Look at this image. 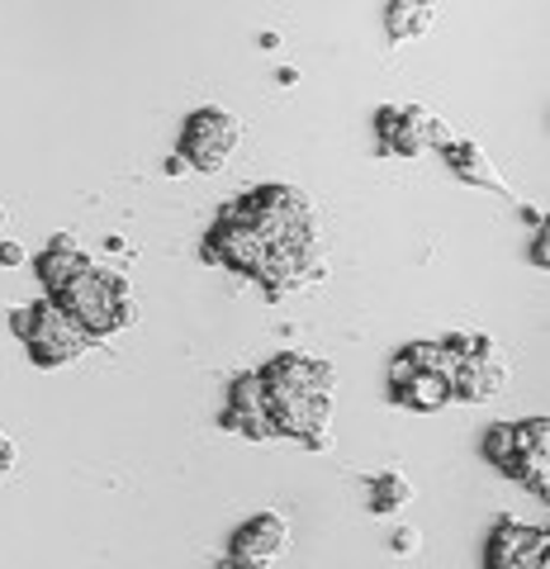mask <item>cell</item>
I'll use <instances>...</instances> for the list:
<instances>
[{
  "label": "cell",
  "instance_id": "484cf974",
  "mask_svg": "<svg viewBox=\"0 0 550 569\" xmlns=\"http://www.w3.org/2000/svg\"><path fill=\"white\" fill-rule=\"evenodd\" d=\"M219 569H252V565H238V560H223Z\"/></svg>",
  "mask_w": 550,
  "mask_h": 569
},
{
  "label": "cell",
  "instance_id": "e0dca14e",
  "mask_svg": "<svg viewBox=\"0 0 550 569\" xmlns=\"http://www.w3.org/2000/svg\"><path fill=\"white\" fill-rule=\"evenodd\" d=\"M413 503V485L403 475H376L370 479V508L376 512H399Z\"/></svg>",
  "mask_w": 550,
  "mask_h": 569
},
{
  "label": "cell",
  "instance_id": "d6986e66",
  "mask_svg": "<svg viewBox=\"0 0 550 569\" xmlns=\"http://www.w3.org/2000/svg\"><path fill=\"white\" fill-rule=\"evenodd\" d=\"M0 266H24V247L20 242H0Z\"/></svg>",
  "mask_w": 550,
  "mask_h": 569
},
{
  "label": "cell",
  "instance_id": "6da1fadb",
  "mask_svg": "<svg viewBox=\"0 0 550 569\" xmlns=\"http://www.w3.org/2000/svg\"><path fill=\"white\" fill-rule=\"evenodd\" d=\"M204 257L257 276L266 295L280 299L286 290L323 271L313 204L294 186L247 190L242 200H233L219 213L214 233L204 242Z\"/></svg>",
  "mask_w": 550,
  "mask_h": 569
},
{
  "label": "cell",
  "instance_id": "ac0fdd59",
  "mask_svg": "<svg viewBox=\"0 0 550 569\" xmlns=\"http://www.w3.org/2000/svg\"><path fill=\"white\" fill-rule=\"evenodd\" d=\"M484 456H489L499 470H508V460H512V422H499V427H493V432L484 437Z\"/></svg>",
  "mask_w": 550,
  "mask_h": 569
},
{
  "label": "cell",
  "instance_id": "3957f363",
  "mask_svg": "<svg viewBox=\"0 0 550 569\" xmlns=\"http://www.w3.org/2000/svg\"><path fill=\"white\" fill-rule=\"evenodd\" d=\"M24 342H29L33 366L58 370V366L77 361V356L91 347V332H86L72 313H62L58 305H52V299H43V305L29 309V332H24Z\"/></svg>",
  "mask_w": 550,
  "mask_h": 569
},
{
  "label": "cell",
  "instance_id": "9c48e42d",
  "mask_svg": "<svg viewBox=\"0 0 550 569\" xmlns=\"http://www.w3.org/2000/svg\"><path fill=\"white\" fill-rule=\"evenodd\" d=\"M266 418L271 437H313L332 427V395H266Z\"/></svg>",
  "mask_w": 550,
  "mask_h": 569
},
{
  "label": "cell",
  "instance_id": "44dd1931",
  "mask_svg": "<svg viewBox=\"0 0 550 569\" xmlns=\"http://www.w3.org/2000/svg\"><path fill=\"white\" fill-rule=\"evenodd\" d=\"M304 447H309V451H332V427H328V432L304 437Z\"/></svg>",
  "mask_w": 550,
  "mask_h": 569
},
{
  "label": "cell",
  "instance_id": "5b68a950",
  "mask_svg": "<svg viewBox=\"0 0 550 569\" xmlns=\"http://www.w3.org/2000/svg\"><path fill=\"white\" fill-rule=\"evenodd\" d=\"M451 129L432 114L428 104H399V110H380V148L413 157L422 148H447Z\"/></svg>",
  "mask_w": 550,
  "mask_h": 569
},
{
  "label": "cell",
  "instance_id": "52a82bcc",
  "mask_svg": "<svg viewBox=\"0 0 550 569\" xmlns=\"http://www.w3.org/2000/svg\"><path fill=\"white\" fill-rule=\"evenodd\" d=\"M484 565L489 569H550V537L541 527L503 518L499 527H493V537H489Z\"/></svg>",
  "mask_w": 550,
  "mask_h": 569
},
{
  "label": "cell",
  "instance_id": "7c38bea8",
  "mask_svg": "<svg viewBox=\"0 0 550 569\" xmlns=\"http://www.w3.org/2000/svg\"><path fill=\"white\" fill-rule=\"evenodd\" d=\"M503 389H508V366L499 356H460L451 370V399L479 403V399H499Z\"/></svg>",
  "mask_w": 550,
  "mask_h": 569
},
{
  "label": "cell",
  "instance_id": "2e32d148",
  "mask_svg": "<svg viewBox=\"0 0 550 569\" xmlns=\"http://www.w3.org/2000/svg\"><path fill=\"white\" fill-rule=\"evenodd\" d=\"M432 6H413V0H399V6H389V14H384V24H389V33H394L399 43H408V39H422V33L432 29Z\"/></svg>",
  "mask_w": 550,
  "mask_h": 569
},
{
  "label": "cell",
  "instance_id": "7402d4cb",
  "mask_svg": "<svg viewBox=\"0 0 550 569\" xmlns=\"http://www.w3.org/2000/svg\"><path fill=\"white\" fill-rule=\"evenodd\" d=\"M294 81H299L294 67H280V71H276V86H294Z\"/></svg>",
  "mask_w": 550,
  "mask_h": 569
},
{
  "label": "cell",
  "instance_id": "4316f807",
  "mask_svg": "<svg viewBox=\"0 0 550 569\" xmlns=\"http://www.w3.org/2000/svg\"><path fill=\"white\" fill-rule=\"evenodd\" d=\"M0 475H6V470H0Z\"/></svg>",
  "mask_w": 550,
  "mask_h": 569
},
{
  "label": "cell",
  "instance_id": "8992f818",
  "mask_svg": "<svg viewBox=\"0 0 550 569\" xmlns=\"http://www.w3.org/2000/svg\"><path fill=\"white\" fill-rule=\"evenodd\" d=\"M503 475L527 485L537 498L550 493V422L546 418L512 422V460H508Z\"/></svg>",
  "mask_w": 550,
  "mask_h": 569
},
{
  "label": "cell",
  "instance_id": "5bb4252c",
  "mask_svg": "<svg viewBox=\"0 0 550 569\" xmlns=\"http://www.w3.org/2000/svg\"><path fill=\"white\" fill-rule=\"evenodd\" d=\"M394 395V403L403 408H418V413H437V408L451 403V380L447 376H432V370H413L403 385L389 389Z\"/></svg>",
  "mask_w": 550,
  "mask_h": 569
},
{
  "label": "cell",
  "instance_id": "30bf717a",
  "mask_svg": "<svg viewBox=\"0 0 550 569\" xmlns=\"http://www.w3.org/2000/svg\"><path fill=\"white\" fill-rule=\"evenodd\" d=\"M286 546H290V522L280 518V512H257L252 522H242L233 546H228V560L266 569L276 556H286Z\"/></svg>",
  "mask_w": 550,
  "mask_h": 569
},
{
  "label": "cell",
  "instance_id": "4fadbf2b",
  "mask_svg": "<svg viewBox=\"0 0 550 569\" xmlns=\"http://www.w3.org/2000/svg\"><path fill=\"white\" fill-rule=\"evenodd\" d=\"M86 266H91V261H86V252L77 247V238H52V247L39 257V280H43V290L58 299L67 284H72V280L86 271Z\"/></svg>",
  "mask_w": 550,
  "mask_h": 569
},
{
  "label": "cell",
  "instance_id": "9a60e30c",
  "mask_svg": "<svg viewBox=\"0 0 550 569\" xmlns=\"http://www.w3.org/2000/svg\"><path fill=\"white\" fill-rule=\"evenodd\" d=\"M447 162L456 167L460 181H470V186H489V190H508V186H503V176L493 171V162L474 148V142H456V138H451V142H447Z\"/></svg>",
  "mask_w": 550,
  "mask_h": 569
},
{
  "label": "cell",
  "instance_id": "8fae6325",
  "mask_svg": "<svg viewBox=\"0 0 550 569\" xmlns=\"http://www.w3.org/2000/svg\"><path fill=\"white\" fill-rule=\"evenodd\" d=\"M223 427H233V432L252 437V441H266V437H271V418H266V385H261L257 370L238 376L233 389H228Z\"/></svg>",
  "mask_w": 550,
  "mask_h": 569
},
{
  "label": "cell",
  "instance_id": "d4e9b609",
  "mask_svg": "<svg viewBox=\"0 0 550 569\" xmlns=\"http://www.w3.org/2000/svg\"><path fill=\"white\" fill-rule=\"evenodd\" d=\"M14 332H20V337L29 332V309H14Z\"/></svg>",
  "mask_w": 550,
  "mask_h": 569
},
{
  "label": "cell",
  "instance_id": "ffe728a7",
  "mask_svg": "<svg viewBox=\"0 0 550 569\" xmlns=\"http://www.w3.org/2000/svg\"><path fill=\"white\" fill-rule=\"evenodd\" d=\"M418 546H422L418 531H399V537H394V550H399V556H413Z\"/></svg>",
  "mask_w": 550,
  "mask_h": 569
},
{
  "label": "cell",
  "instance_id": "ba28073f",
  "mask_svg": "<svg viewBox=\"0 0 550 569\" xmlns=\"http://www.w3.org/2000/svg\"><path fill=\"white\" fill-rule=\"evenodd\" d=\"M266 395H337V376L328 361H313V356H294L280 351L271 366L257 370Z\"/></svg>",
  "mask_w": 550,
  "mask_h": 569
},
{
  "label": "cell",
  "instance_id": "cb8c5ba5",
  "mask_svg": "<svg viewBox=\"0 0 550 569\" xmlns=\"http://www.w3.org/2000/svg\"><path fill=\"white\" fill-rule=\"evenodd\" d=\"M531 261L546 266V233H537V247H531Z\"/></svg>",
  "mask_w": 550,
  "mask_h": 569
},
{
  "label": "cell",
  "instance_id": "603a6c76",
  "mask_svg": "<svg viewBox=\"0 0 550 569\" xmlns=\"http://www.w3.org/2000/svg\"><path fill=\"white\" fill-rule=\"evenodd\" d=\"M10 460H14V447H10L6 437H0V470H10Z\"/></svg>",
  "mask_w": 550,
  "mask_h": 569
},
{
  "label": "cell",
  "instance_id": "7a4b0ae2",
  "mask_svg": "<svg viewBox=\"0 0 550 569\" xmlns=\"http://www.w3.org/2000/svg\"><path fill=\"white\" fill-rule=\"evenodd\" d=\"M52 305H58L62 313H72L77 323L91 332V342L138 323V299L129 290V280H123L119 271H110V266H86V271L67 284Z\"/></svg>",
  "mask_w": 550,
  "mask_h": 569
},
{
  "label": "cell",
  "instance_id": "277c9868",
  "mask_svg": "<svg viewBox=\"0 0 550 569\" xmlns=\"http://www.w3.org/2000/svg\"><path fill=\"white\" fill-rule=\"evenodd\" d=\"M238 148V119L219 110V104H204L194 110L181 129V162L194 171H219Z\"/></svg>",
  "mask_w": 550,
  "mask_h": 569
}]
</instances>
